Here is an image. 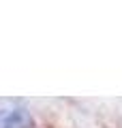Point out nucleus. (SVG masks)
<instances>
[{"instance_id":"obj_1","label":"nucleus","mask_w":122,"mask_h":128,"mask_svg":"<svg viewBox=\"0 0 122 128\" xmlns=\"http://www.w3.org/2000/svg\"><path fill=\"white\" fill-rule=\"evenodd\" d=\"M32 118L26 107L0 109V128H30Z\"/></svg>"}]
</instances>
